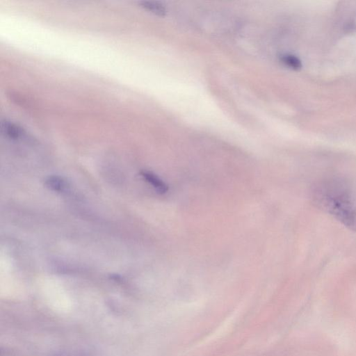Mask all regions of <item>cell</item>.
Masks as SVG:
<instances>
[{
  "instance_id": "cell-4",
  "label": "cell",
  "mask_w": 356,
  "mask_h": 356,
  "mask_svg": "<svg viewBox=\"0 0 356 356\" xmlns=\"http://www.w3.org/2000/svg\"><path fill=\"white\" fill-rule=\"evenodd\" d=\"M140 175L158 193H164L168 191L166 184L152 172L143 170L140 172Z\"/></svg>"
},
{
  "instance_id": "cell-1",
  "label": "cell",
  "mask_w": 356,
  "mask_h": 356,
  "mask_svg": "<svg viewBox=\"0 0 356 356\" xmlns=\"http://www.w3.org/2000/svg\"><path fill=\"white\" fill-rule=\"evenodd\" d=\"M312 198L318 208L348 229L356 231V186L342 177H330L313 188Z\"/></svg>"
},
{
  "instance_id": "cell-3",
  "label": "cell",
  "mask_w": 356,
  "mask_h": 356,
  "mask_svg": "<svg viewBox=\"0 0 356 356\" xmlns=\"http://www.w3.org/2000/svg\"><path fill=\"white\" fill-rule=\"evenodd\" d=\"M44 185L51 191L58 193L67 191L70 186L68 182L64 178L57 175H51L46 178Z\"/></svg>"
},
{
  "instance_id": "cell-5",
  "label": "cell",
  "mask_w": 356,
  "mask_h": 356,
  "mask_svg": "<svg viewBox=\"0 0 356 356\" xmlns=\"http://www.w3.org/2000/svg\"><path fill=\"white\" fill-rule=\"evenodd\" d=\"M140 6L159 16H165V7L160 2L152 1H143L140 2Z\"/></svg>"
},
{
  "instance_id": "cell-2",
  "label": "cell",
  "mask_w": 356,
  "mask_h": 356,
  "mask_svg": "<svg viewBox=\"0 0 356 356\" xmlns=\"http://www.w3.org/2000/svg\"><path fill=\"white\" fill-rule=\"evenodd\" d=\"M1 127L2 133L13 140H17L26 135V132L21 127L7 120L1 122Z\"/></svg>"
},
{
  "instance_id": "cell-6",
  "label": "cell",
  "mask_w": 356,
  "mask_h": 356,
  "mask_svg": "<svg viewBox=\"0 0 356 356\" xmlns=\"http://www.w3.org/2000/svg\"><path fill=\"white\" fill-rule=\"evenodd\" d=\"M281 60L285 65L293 68H298L300 65L298 60L291 55H284L281 57Z\"/></svg>"
}]
</instances>
